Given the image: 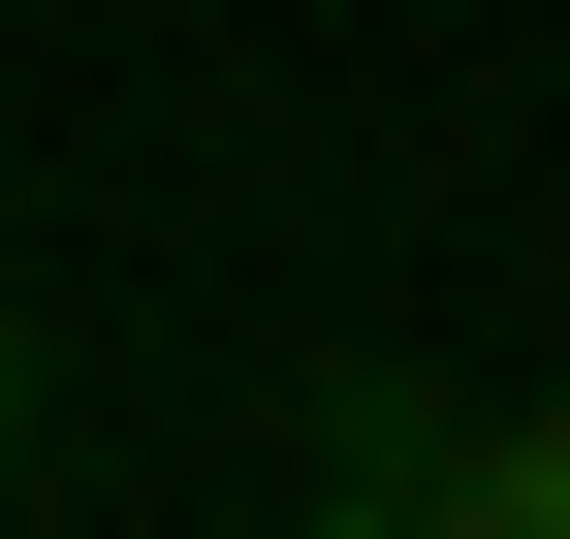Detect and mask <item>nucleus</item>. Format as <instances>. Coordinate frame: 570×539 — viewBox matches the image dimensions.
Segmentation results:
<instances>
[{
	"label": "nucleus",
	"mask_w": 570,
	"mask_h": 539,
	"mask_svg": "<svg viewBox=\"0 0 570 539\" xmlns=\"http://www.w3.org/2000/svg\"><path fill=\"white\" fill-rule=\"evenodd\" d=\"M317 413L381 444V477L444 508V539H570V413H539V381H381V350H348Z\"/></svg>",
	"instance_id": "obj_1"
},
{
	"label": "nucleus",
	"mask_w": 570,
	"mask_h": 539,
	"mask_svg": "<svg viewBox=\"0 0 570 539\" xmlns=\"http://www.w3.org/2000/svg\"><path fill=\"white\" fill-rule=\"evenodd\" d=\"M254 539H444V508H412V477H381V444H348V413H317V444H285V508H254Z\"/></svg>",
	"instance_id": "obj_2"
},
{
	"label": "nucleus",
	"mask_w": 570,
	"mask_h": 539,
	"mask_svg": "<svg viewBox=\"0 0 570 539\" xmlns=\"http://www.w3.org/2000/svg\"><path fill=\"white\" fill-rule=\"evenodd\" d=\"M32 381H63V350H32V286H0V444H32Z\"/></svg>",
	"instance_id": "obj_3"
}]
</instances>
